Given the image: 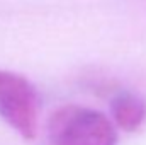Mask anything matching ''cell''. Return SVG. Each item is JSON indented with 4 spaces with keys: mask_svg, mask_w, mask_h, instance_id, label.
<instances>
[{
    "mask_svg": "<svg viewBox=\"0 0 146 145\" xmlns=\"http://www.w3.org/2000/svg\"><path fill=\"white\" fill-rule=\"evenodd\" d=\"M51 145H115L117 133L109 118L85 106L66 104L48 123Z\"/></svg>",
    "mask_w": 146,
    "mask_h": 145,
    "instance_id": "cell-1",
    "label": "cell"
},
{
    "mask_svg": "<svg viewBox=\"0 0 146 145\" xmlns=\"http://www.w3.org/2000/svg\"><path fill=\"white\" fill-rule=\"evenodd\" d=\"M110 111L115 125L124 132L138 130L146 119V103L129 91H122L114 96Z\"/></svg>",
    "mask_w": 146,
    "mask_h": 145,
    "instance_id": "cell-3",
    "label": "cell"
},
{
    "mask_svg": "<svg viewBox=\"0 0 146 145\" xmlns=\"http://www.w3.org/2000/svg\"><path fill=\"white\" fill-rule=\"evenodd\" d=\"M0 118L22 138H36L39 94L26 77L0 70Z\"/></svg>",
    "mask_w": 146,
    "mask_h": 145,
    "instance_id": "cell-2",
    "label": "cell"
}]
</instances>
